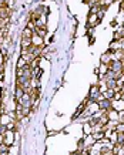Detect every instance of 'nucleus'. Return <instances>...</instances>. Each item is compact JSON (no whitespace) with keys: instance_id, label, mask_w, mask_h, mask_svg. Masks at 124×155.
I'll list each match as a JSON object with an SVG mask.
<instances>
[{"instance_id":"f3484780","label":"nucleus","mask_w":124,"mask_h":155,"mask_svg":"<svg viewBox=\"0 0 124 155\" xmlns=\"http://www.w3.org/2000/svg\"><path fill=\"white\" fill-rule=\"evenodd\" d=\"M119 122H124V110L119 111Z\"/></svg>"},{"instance_id":"2eb2a0df","label":"nucleus","mask_w":124,"mask_h":155,"mask_svg":"<svg viewBox=\"0 0 124 155\" xmlns=\"http://www.w3.org/2000/svg\"><path fill=\"white\" fill-rule=\"evenodd\" d=\"M107 71H109V66H107V64H103V63H101L100 68H99V74H106Z\"/></svg>"},{"instance_id":"39448f33","label":"nucleus","mask_w":124,"mask_h":155,"mask_svg":"<svg viewBox=\"0 0 124 155\" xmlns=\"http://www.w3.org/2000/svg\"><path fill=\"white\" fill-rule=\"evenodd\" d=\"M113 60H119V61H124V48H117L111 53Z\"/></svg>"},{"instance_id":"7ed1b4c3","label":"nucleus","mask_w":124,"mask_h":155,"mask_svg":"<svg viewBox=\"0 0 124 155\" xmlns=\"http://www.w3.org/2000/svg\"><path fill=\"white\" fill-rule=\"evenodd\" d=\"M15 131H10V130H7V131L3 134V142L5 144H7L9 147H12V144L15 142Z\"/></svg>"},{"instance_id":"dca6fc26","label":"nucleus","mask_w":124,"mask_h":155,"mask_svg":"<svg viewBox=\"0 0 124 155\" xmlns=\"http://www.w3.org/2000/svg\"><path fill=\"white\" fill-rule=\"evenodd\" d=\"M6 131H7V125H6V124H0V134L3 135Z\"/></svg>"},{"instance_id":"0eeeda50","label":"nucleus","mask_w":124,"mask_h":155,"mask_svg":"<svg viewBox=\"0 0 124 155\" xmlns=\"http://www.w3.org/2000/svg\"><path fill=\"white\" fill-rule=\"evenodd\" d=\"M106 78H107V77H106ZM116 85H117V83H116L114 78H107V80H106V83H104V87L107 90H114Z\"/></svg>"},{"instance_id":"f8f14e48","label":"nucleus","mask_w":124,"mask_h":155,"mask_svg":"<svg viewBox=\"0 0 124 155\" xmlns=\"http://www.w3.org/2000/svg\"><path fill=\"white\" fill-rule=\"evenodd\" d=\"M84 150H86V142H84V138H81V140L77 141V151L81 152V151H84Z\"/></svg>"},{"instance_id":"a211bd4d","label":"nucleus","mask_w":124,"mask_h":155,"mask_svg":"<svg viewBox=\"0 0 124 155\" xmlns=\"http://www.w3.org/2000/svg\"><path fill=\"white\" fill-rule=\"evenodd\" d=\"M120 10H121V13H124V0H121V3H120Z\"/></svg>"},{"instance_id":"20e7f679","label":"nucleus","mask_w":124,"mask_h":155,"mask_svg":"<svg viewBox=\"0 0 124 155\" xmlns=\"http://www.w3.org/2000/svg\"><path fill=\"white\" fill-rule=\"evenodd\" d=\"M99 23H100V20L97 19L96 14H89V19H87V24H86L87 30H89V28H94Z\"/></svg>"},{"instance_id":"ddd939ff","label":"nucleus","mask_w":124,"mask_h":155,"mask_svg":"<svg viewBox=\"0 0 124 155\" xmlns=\"http://www.w3.org/2000/svg\"><path fill=\"white\" fill-rule=\"evenodd\" d=\"M9 152H10V147L7 144H5V142H2L0 144V154H9Z\"/></svg>"},{"instance_id":"6ab92c4d","label":"nucleus","mask_w":124,"mask_h":155,"mask_svg":"<svg viewBox=\"0 0 124 155\" xmlns=\"http://www.w3.org/2000/svg\"><path fill=\"white\" fill-rule=\"evenodd\" d=\"M117 155H124V148H121V150L119 151V154H117Z\"/></svg>"},{"instance_id":"9d476101","label":"nucleus","mask_w":124,"mask_h":155,"mask_svg":"<svg viewBox=\"0 0 124 155\" xmlns=\"http://www.w3.org/2000/svg\"><path fill=\"white\" fill-rule=\"evenodd\" d=\"M20 46H22V48H29L30 46H32V38H23L22 37V40H20Z\"/></svg>"},{"instance_id":"f03ea898","label":"nucleus","mask_w":124,"mask_h":155,"mask_svg":"<svg viewBox=\"0 0 124 155\" xmlns=\"http://www.w3.org/2000/svg\"><path fill=\"white\" fill-rule=\"evenodd\" d=\"M109 70L114 71V73H123V61L113 60L109 64Z\"/></svg>"},{"instance_id":"f257e3e1","label":"nucleus","mask_w":124,"mask_h":155,"mask_svg":"<svg viewBox=\"0 0 124 155\" xmlns=\"http://www.w3.org/2000/svg\"><path fill=\"white\" fill-rule=\"evenodd\" d=\"M97 105H99V108H100V110H103V111H109V110H111V108H113V100L103 98V100H100V101L97 103Z\"/></svg>"},{"instance_id":"9b49d317","label":"nucleus","mask_w":124,"mask_h":155,"mask_svg":"<svg viewBox=\"0 0 124 155\" xmlns=\"http://www.w3.org/2000/svg\"><path fill=\"white\" fill-rule=\"evenodd\" d=\"M117 132V131H116ZM116 144L124 147V134L123 132H117V137H116Z\"/></svg>"},{"instance_id":"4468645a","label":"nucleus","mask_w":124,"mask_h":155,"mask_svg":"<svg viewBox=\"0 0 124 155\" xmlns=\"http://www.w3.org/2000/svg\"><path fill=\"white\" fill-rule=\"evenodd\" d=\"M83 132H84V135H89V134H91V125L87 121L83 124Z\"/></svg>"},{"instance_id":"423d86ee","label":"nucleus","mask_w":124,"mask_h":155,"mask_svg":"<svg viewBox=\"0 0 124 155\" xmlns=\"http://www.w3.org/2000/svg\"><path fill=\"white\" fill-rule=\"evenodd\" d=\"M111 50H107V51L104 53V54H103V56H101V63H103V64H107V66H109L110 63H111V61H113V57H111Z\"/></svg>"},{"instance_id":"6e6552de","label":"nucleus","mask_w":124,"mask_h":155,"mask_svg":"<svg viewBox=\"0 0 124 155\" xmlns=\"http://www.w3.org/2000/svg\"><path fill=\"white\" fill-rule=\"evenodd\" d=\"M114 40H116V41L124 40V26H121V27H120L119 30L114 33Z\"/></svg>"},{"instance_id":"1a4fd4ad","label":"nucleus","mask_w":124,"mask_h":155,"mask_svg":"<svg viewBox=\"0 0 124 155\" xmlns=\"http://www.w3.org/2000/svg\"><path fill=\"white\" fill-rule=\"evenodd\" d=\"M22 37L23 38H32L33 37V30L29 27H24L23 31H22Z\"/></svg>"}]
</instances>
